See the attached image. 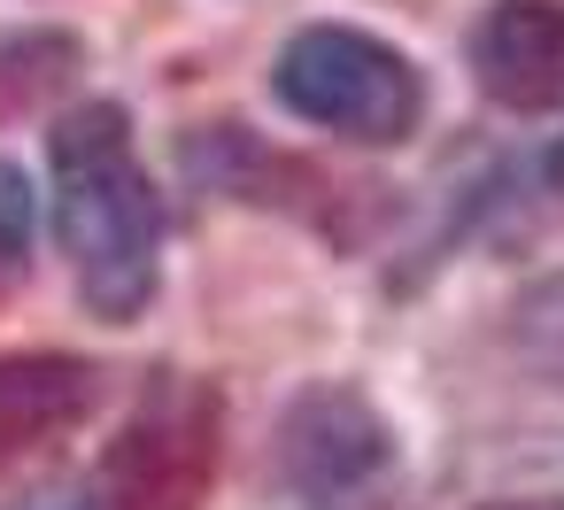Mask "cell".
Here are the masks:
<instances>
[{
	"label": "cell",
	"instance_id": "cell-1",
	"mask_svg": "<svg viewBox=\"0 0 564 510\" xmlns=\"http://www.w3.org/2000/svg\"><path fill=\"white\" fill-rule=\"evenodd\" d=\"M55 178V240L70 256L78 302L109 325H132L163 279V202L132 148V117L117 101H78L47 132Z\"/></svg>",
	"mask_w": 564,
	"mask_h": 510
},
{
	"label": "cell",
	"instance_id": "cell-2",
	"mask_svg": "<svg viewBox=\"0 0 564 510\" xmlns=\"http://www.w3.org/2000/svg\"><path fill=\"white\" fill-rule=\"evenodd\" d=\"M271 94L286 117L340 132L356 148H402L425 124L417 63L402 47L356 32V24H302L271 63Z\"/></svg>",
	"mask_w": 564,
	"mask_h": 510
},
{
	"label": "cell",
	"instance_id": "cell-3",
	"mask_svg": "<svg viewBox=\"0 0 564 510\" xmlns=\"http://www.w3.org/2000/svg\"><path fill=\"white\" fill-rule=\"evenodd\" d=\"M217 448H225L217 387L163 371L124 417V433L101 464V495H109V510H202L209 479H217Z\"/></svg>",
	"mask_w": 564,
	"mask_h": 510
},
{
	"label": "cell",
	"instance_id": "cell-4",
	"mask_svg": "<svg viewBox=\"0 0 564 510\" xmlns=\"http://www.w3.org/2000/svg\"><path fill=\"white\" fill-rule=\"evenodd\" d=\"M394 464V425L348 379H317L279 417V487L294 510H356Z\"/></svg>",
	"mask_w": 564,
	"mask_h": 510
},
{
	"label": "cell",
	"instance_id": "cell-5",
	"mask_svg": "<svg viewBox=\"0 0 564 510\" xmlns=\"http://www.w3.org/2000/svg\"><path fill=\"white\" fill-rule=\"evenodd\" d=\"M471 78L495 109H556L564 101V0H495L464 40Z\"/></svg>",
	"mask_w": 564,
	"mask_h": 510
},
{
	"label": "cell",
	"instance_id": "cell-6",
	"mask_svg": "<svg viewBox=\"0 0 564 510\" xmlns=\"http://www.w3.org/2000/svg\"><path fill=\"white\" fill-rule=\"evenodd\" d=\"M109 394V371L86 356H0V479L78 433Z\"/></svg>",
	"mask_w": 564,
	"mask_h": 510
},
{
	"label": "cell",
	"instance_id": "cell-7",
	"mask_svg": "<svg viewBox=\"0 0 564 510\" xmlns=\"http://www.w3.org/2000/svg\"><path fill=\"white\" fill-rule=\"evenodd\" d=\"M78 70V40L70 32H24L9 24L0 32V124L24 117V109H47Z\"/></svg>",
	"mask_w": 564,
	"mask_h": 510
},
{
	"label": "cell",
	"instance_id": "cell-8",
	"mask_svg": "<svg viewBox=\"0 0 564 510\" xmlns=\"http://www.w3.org/2000/svg\"><path fill=\"white\" fill-rule=\"evenodd\" d=\"M32 248V186L17 163H0V263H17Z\"/></svg>",
	"mask_w": 564,
	"mask_h": 510
},
{
	"label": "cell",
	"instance_id": "cell-9",
	"mask_svg": "<svg viewBox=\"0 0 564 510\" xmlns=\"http://www.w3.org/2000/svg\"><path fill=\"white\" fill-rule=\"evenodd\" d=\"M17 510H94L78 487H47V495H32V502H17Z\"/></svg>",
	"mask_w": 564,
	"mask_h": 510
},
{
	"label": "cell",
	"instance_id": "cell-10",
	"mask_svg": "<svg viewBox=\"0 0 564 510\" xmlns=\"http://www.w3.org/2000/svg\"><path fill=\"white\" fill-rule=\"evenodd\" d=\"M479 510H564V502H549V495H510V502H479Z\"/></svg>",
	"mask_w": 564,
	"mask_h": 510
},
{
	"label": "cell",
	"instance_id": "cell-11",
	"mask_svg": "<svg viewBox=\"0 0 564 510\" xmlns=\"http://www.w3.org/2000/svg\"><path fill=\"white\" fill-rule=\"evenodd\" d=\"M549 186H564V140L549 148Z\"/></svg>",
	"mask_w": 564,
	"mask_h": 510
}]
</instances>
